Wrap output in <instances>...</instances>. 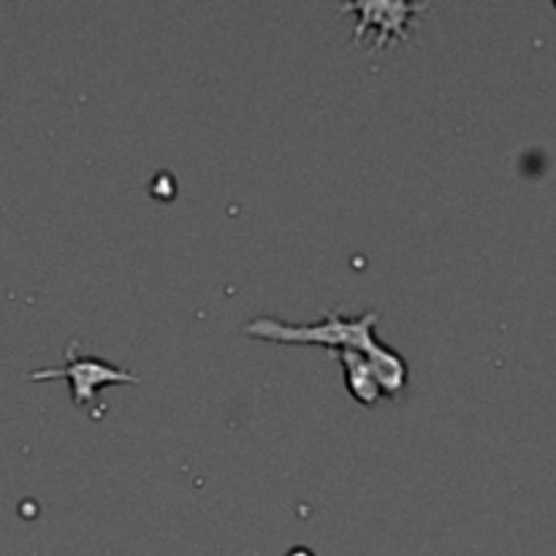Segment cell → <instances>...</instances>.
Listing matches in <instances>:
<instances>
[{
    "label": "cell",
    "mask_w": 556,
    "mask_h": 556,
    "mask_svg": "<svg viewBox=\"0 0 556 556\" xmlns=\"http://www.w3.org/2000/svg\"><path fill=\"white\" fill-rule=\"evenodd\" d=\"M375 324H378V309H369L358 318H345L337 309H329L318 324H286V320L277 318H255L244 326V334L271 342H320L329 351H340L342 345V351L362 353L372 364L380 391L389 396H400V391L407 383V364L400 353L375 340Z\"/></svg>",
    "instance_id": "cell-1"
},
{
    "label": "cell",
    "mask_w": 556,
    "mask_h": 556,
    "mask_svg": "<svg viewBox=\"0 0 556 556\" xmlns=\"http://www.w3.org/2000/svg\"><path fill=\"white\" fill-rule=\"evenodd\" d=\"M30 380H49V378H65L71 380V396H74L76 407L90 405L98 400V389L106 383H139V378L125 372L123 367L103 362L96 356H79L76 353V342L65 348V364L63 367H47L38 372L27 375Z\"/></svg>",
    "instance_id": "cell-2"
},
{
    "label": "cell",
    "mask_w": 556,
    "mask_h": 556,
    "mask_svg": "<svg viewBox=\"0 0 556 556\" xmlns=\"http://www.w3.org/2000/svg\"><path fill=\"white\" fill-rule=\"evenodd\" d=\"M429 3H394V0H358V3H345L340 5V11H356L358 22L353 27V38H362L369 27H378V38H375L372 49L369 52H380L383 47H389V38L396 36L400 41L410 38V25L413 16L427 11Z\"/></svg>",
    "instance_id": "cell-3"
},
{
    "label": "cell",
    "mask_w": 556,
    "mask_h": 556,
    "mask_svg": "<svg viewBox=\"0 0 556 556\" xmlns=\"http://www.w3.org/2000/svg\"><path fill=\"white\" fill-rule=\"evenodd\" d=\"M340 362L342 367H345V378H348V386H351L353 396H356L358 402H364V405L378 402L383 391H380L378 378H375L372 364H369L362 353H353V351H342Z\"/></svg>",
    "instance_id": "cell-4"
}]
</instances>
